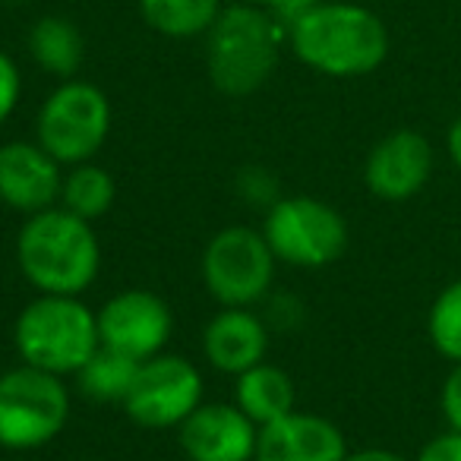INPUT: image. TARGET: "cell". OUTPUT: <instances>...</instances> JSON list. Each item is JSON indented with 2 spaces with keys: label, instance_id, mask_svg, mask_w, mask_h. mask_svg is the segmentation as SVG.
Listing matches in <instances>:
<instances>
[{
  "label": "cell",
  "instance_id": "6da1fadb",
  "mask_svg": "<svg viewBox=\"0 0 461 461\" xmlns=\"http://www.w3.org/2000/svg\"><path fill=\"white\" fill-rule=\"evenodd\" d=\"M288 48L303 67L332 79L370 77L389 58V29L364 4L310 0L285 20Z\"/></svg>",
  "mask_w": 461,
  "mask_h": 461
},
{
  "label": "cell",
  "instance_id": "7a4b0ae2",
  "mask_svg": "<svg viewBox=\"0 0 461 461\" xmlns=\"http://www.w3.org/2000/svg\"><path fill=\"white\" fill-rule=\"evenodd\" d=\"M16 263L39 294L83 297L102 269V244L92 221L51 205L26 215L16 234Z\"/></svg>",
  "mask_w": 461,
  "mask_h": 461
},
{
  "label": "cell",
  "instance_id": "3957f363",
  "mask_svg": "<svg viewBox=\"0 0 461 461\" xmlns=\"http://www.w3.org/2000/svg\"><path fill=\"white\" fill-rule=\"evenodd\" d=\"M285 23L272 10L230 4L205 32V70L221 95L247 98L272 79L282 58Z\"/></svg>",
  "mask_w": 461,
  "mask_h": 461
},
{
  "label": "cell",
  "instance_id": "277c9868",
  "mask_svg": "<svg viewBox=\"0 0 461 461\" xmlns=\"http://www.w3.org/2000/svg\"><path fill=\"white\" fill-rule=\"evenodd\" d=\"M14 345L23 364L54 376H77L98 351V313L73 294H39L14 322Z\"/></svg>",
  "mask_w": 461,
  "mask_h": 461
},
{
  "label": "cell",
  "instance_id": "5b68a950",
  "mask_svg": "<svg viewBox=\"0 0 461 461\" xmlns=\"http://www.w3.org/2000/svg\"><path fill=\"white\" fill-rule=\"evenodd\" d=\"M70 389L64 376L20 364L0 373V448L35 452L64 433Z\"/></svg>",
  "mask_w": 461,
  "mask_h": 461
},
{
  "label": "cell",
  "instance_id": "8992f818",
  "mask_svg": "<svg viewBox=\"0 0 461 461\" xmlns=\"http://www.w3.org/2000/svg\"><path fill=\"white\" fill-rule=\"evenodd\" d=\"M259 230L278 263L294 269H326L341 259L351 240L345 215L316 196L276 199Z\"/></svg>",
  "mask_w": 461,
  "mask_h": 461
},
{
  "label": "cell",
  "instance_id": "52a82bcc",
  "mask_svg": "<svg viewBox=\"0 0 461 461\" xmlns=\"http://www.w3.org/2000/svg\"><path fill=\"white\" fill-rule=\"evenodd\" d=\"M111 133V102L95 83L64 79L35 114V142L60 165L92 161Z\"/></svg>",
  "mask_w": 461,
  "mask_h": 461
},
{
  "label": "cell",
  "instance_id": "ba28073f",
  "mask_svg": "<svg viewBox=\"0 0 461 461\" xmlns=\"http://www.w3.org/2000/svg\"><path fill=\"white\" fill-rule=\"evenodd\" d=\"M276 266L278 259L263 230L230 224L209 238L199 269L205 291L221 307H253L276 285Z\"/></svg>",
  "mask_w": 461,
  "mask_h": 461
},
{
  "label": "cell",
  "instance_id": "9c48e42d",
  "mask_svg": "<svg viewBox=\"0 0 461 461\" xmlns=\"http://www.w3.org/2000/svg\"><path fill=\"white\" fill-rule=\"evenodd\" d=\"M203 404V373L180 354H155L142 360L123 398V411L146 429H177Z\"/></svg>",
  "mask_w": 461,
  "mask_h": 461
},
{
  "label": "cell",
  "instance_id": "30bf717a",
  "mask_svg": "<svg viewBox=\"0 0 461 461\" xmlns=\"http://www.w3.org/2000/svg\"><path fill=\"white\" fill-rule=\"evenodd\" d=\"M174 335V313L165 297L146 288H127L108 297L98 310V339L104 348L149 360L167 348Z\"/></svg>",
  "mask_w": 461,
  "mask_h": 461
},
{
  "label": "cell",
  "instance_id": "8fae6325",
  "mask_svg": "<svg viewBox=\"0 0 461 461\" xmlns=\"http://www.w3.org/2000/svg\"><path fill=\"white\" fill-rule=\"evenodd\" d=\"M433 146L417 130H392L370 149L364 161V184L383 203H408L433 177Z\"/></svg>",
  "mask_w": 461,
  "mask_h": 461
},
{
  "label": "cell",
  "instance_id": "7c38bea8",
  "mask_svg": "<svg viewBox=\"0 0 461 461\" xmlns=\"http://www.w3.org/2000/svg\"><path fill=\"white\" fill-rule=\"evenodd\" d=\"M259 427L230 402H203L177 427L186 461H253Z\"/></svg>",
  "mask_w": 461,
  "mask_h": 461
},
{
  "label": "cell",
  "instance_id": "4fadbf2b",
  "mask_svg": "<svg viewBox=\"0 0 461 461\" xmlns=\"http://www.w3.org/2000/svg\"><path fill=\"white\" fill-rule=\"evenodd\" d=\"M64 165L39 142H4L0 146V203L20 215H35L60 203Z\"/></svg>",
  "mask_w": 461,
  "mask_h": 461
},
{
  "label": "cell",
  "instance_id": "5bb4252c",
  "mask_svg": "<svg viewBox=\"0 0 461 461\" xmlns=\"http://www.w3.org/2000/svg\"><path fill=\"white\" fill-rule=\"evenodd\" d=\"M348 439L329 417L291 411L259 427L253 461H345Z\"/></svg>",
  "mask_w": 461,
  "mask_h": 461
},
{
  "label": "cell",
  "instance_id": "9a60e30c",
  "mask_svg": "<svg viewBox=\"0 0 461 461\" xmlns=\"http://www.w3.org/2000/svg\"><path fill=\"white\" fill-rule=\"evenodd\" d=\"M269 351V329L253 307H221L203 332V354L218 373L240 376L263 364Z\"/></svg>",
  "mask_w": 461,
  "mask_h": 461
},
{
  "label": "cell",
  "instance_id": "2e32d148",
  "mask_svg": "<svg viewBox=\"0 0 461 461\" xmlns=\"http://www.w3.org/2000/svg\"><path fill=\"white\" fill-rule=\"evenodd\" d=\"M234 404L250 417L257 427L278 420L297 408L294 379L276 364H257L234 376Z\"/></svg>",
  "mask_w": 461,
  "mask_h": 461
},
{
  "label": "cell",
  "instance_id": "e0dca14e",
  "mask_svg": "<svg viewBox=\"0 0 461 461\" xmlns=\"http://www.w3.org/2000/svg\"><path fill=\"white\" fill-rule=\"evenodd\" d=\"M29 54L35 67L54 79H73L83 67L86 41L77 23L67 16H41L29 29Z\"/></svg>",
  "mask_w": 461,
  "mask_h": 461
},
{
  "label": "cell",
  "instance_id": "ac0fdd59",
  "mask_svg": "<svg viewBox=\"0 0 461 461\" xmlns=\"http://www.w3.org/2000/svg\"><path fill=\"white\" fill-rule=\"evenodd\" d=\"M140 16L165 39H199L221 14V0H136Z\"/></svg>",
  "mask_w": 461,
  "mask_h": 461
},
{
  "label": "cell",
  "instance_id": "d6986e66",
  "mask_svg": "<svg viewBox=\"0 0 461 461\" xmlns=\"http://www.w3.org/2000/svg\"><path fill=\"white\" fill-rule=\"evenodd\" d=\"M117 199V184L102 165L95 161H83L64 171V184H60V203L67 212H73L83 221L95 224L111 212Z\"/></svg>",
  "mask_w": 461,
  "mask_h": 461
},
{
  "label": "cell",
  "instance_id": "ffe728a7",
  "mask_svg": "<svg viewBox=\"0 0 461 461\" xmlns=\"http://www.w3.org/2000/svg\"><path fill=\"white\" fill-rule=\"evenodd\" d=\"M140 370V360L114 351V348L98 345V351L77 370V385L86 398L102 404H123L130 385Z\"/></svg>",
  "mask_w": 461,
  "mask_h": 461
},
{
  "label": "cell",
  "instance_id": "44dd1931",
  "mask_svg": "<svg viewBox=\"0 0 461 461\" xmlns=\"http://www.w3.org/2000/svg\"><path fill=\"white\" fill-rule=\"evenodd\" d=\"M429 345L448 364H461V278L436 294L427 313Z\"/></svg>",
  "mask_w": 461,
  "mask_h": 461
},
{
  "label": "cell",
  "instance_id": "7402d4cb",
  "mask_svg": "<svg viewBox=\"0 0 461 461\" xmlns=\"http://www.w3.org/2000/svg\"><path fill=\"white\" fill-rule=\"evenodd\" d=\"M23 98V73L16 60L0 48V123L10 121Z\"/></svg>",
  "mask_w": 461,
  "mask_h": 461
},
{
  "label": "cell",
  "instance_id": "603a6c76",
  "mask_svg": "<svg viewBox=\"0 0 461 461\" xmlns=\"http://www.w3.org/2000/svg\"><path fill=\"white\" fill-rule=\"evenodd\" d=\"M439 408H442V417H446L448 429H458L461 433V364H452L446 383H442Z\"/></svg>",
  "mask_w": 461,
  "mask_h": 461
},
{
  "label": "cell",
  "instance_id": "cb8c5ba5",
  "mask_svg": "<svg viewBox=\"0 0 461 461\" xmlns=\"http://www.w3.org/2000/svg\"><path fill=\"white\" fill-rule=\"evenodd\" d=\"M414 461H461V433L458 429H446V433L433 436L417 452Z\"/></svg>",
  "mask_w": 461,
  "mask_h": 461
},
{
  "label": "cell",
  "instance_id": "d4e9b609",
  "mask_svg": "<svg viewBox=\"0 0 461 461\" xmlns=\"http://www.w3.org/2000/svg\"><path fill=\"white\" fill-rule=\"evenodd\" d=\"M244 4H253V7H263V10H272L276 16H294L297 10L303 7V4H310V0H244Z\"/></svg>",
  "mask_w": 461,
  "mask_h": 461
},
{
  "label": "cell",
  "instance_id": "484cf974",
  "mask_svg": "<svg viewBox=\"0 0 461 461\" xmlns=\"http://www.w3.org/2000/svg\"><path fill=\"white\" fill-rule=\"evenodd\" d=\"M446 152H448V158H452L455 171L461 174V114L455 117L452 127H448V133H446Z\"/></svg>",
  "mask_w": 461,
  "mask_h": 461
},
{
  "label": "cell",
  "instance_id": "4316f807",
  "mask_svg": "<svg viewBox=\"0 0 461 461\" xmlns=\"http://www.w3.org/2000/svg\"><path fill=\"white\" fill-rule=\"evenodd\" d=\"M345 461H408V458H402L392 448H357V452H348Z\"/></svg>",
  "mask_w": 461,
  "mask_h": 461
}]
</instances>
